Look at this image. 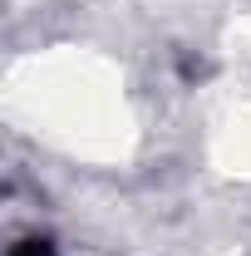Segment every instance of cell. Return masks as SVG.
Returning a JSON list of instances; mask_svg holds the SVG:
<instances>
[{
	"label": "cell",
	"instance_id": "cell-1",
	"mask_svg": "<svg viewBox=\"0 0 251 256\" xmlns=\"http://www.w3.org/2000/svg\"><path fill=\"white\" fill-rule=\"evenodd\" d=\"M10 256H54V246H50V242H40V236H30V242H20Z\"/></svg>",
	"mask_w": 251,
	"mask_h": 256
}]
</instances>
